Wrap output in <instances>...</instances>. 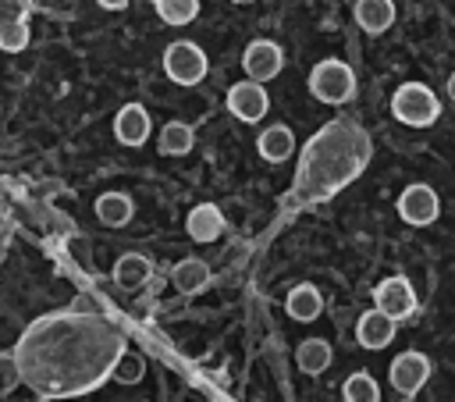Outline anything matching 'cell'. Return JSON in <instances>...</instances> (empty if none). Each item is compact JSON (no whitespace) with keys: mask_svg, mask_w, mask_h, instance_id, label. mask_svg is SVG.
Returning a JSON list of instances; mask_svg holds the SVG:
<instances>
[{"mask_svg":"<svg viewBox=\"0 0 455 402\" xmlns=\"http://www.w3.org/2000/svg\"><path fill=\"white\" fill-rule=\"evenodd\" d=\"M132 213H135V203H132L124 192H103V196L96 199V217H100V224H107V228H124V224L132 221Z\"/></svg>","mask_w":455,"mask_h":402,"instance_id":"obj_17","label":"cell"},{"mask_svg":"<svg viewBox=\"0 0 455 402\" xmlns=\"http://www.w3.org/2000/svg\"><path fill=\"white\" fill-rule=\"evenodd\" d=\"M25 46H28V21L25 18L0 25V50L4 53H21Z\"/></svg>","mask_w":455,"mask_h":402,"instance_id":"obj_22","label":"cell"},{"mask_svg":"<svg viewBox=\"0 0 455 402\" xmlns=\"http://www.w3.org/2000/svg\"><path fill=\"white\" fill-rule=\"evenodd\" d=\"M192 146H196L192 125H185V121H167V125L160 128V153H167V157H185Z\"/></svg>","mask_w":455,"mask_h":402,"instance_id":"obj_19","label":"cell"},{"mask_svg":"<svg viewBox=\"0 0 455 402\" xmlns=\"http://www.w3.org/2000/svg\"><path fill=\"white\" fill-rule=\"evenodd\" d=\"M153 4H156V0H153Z\"/></svg>","mask_w":455,"mask_h":402,"instance_id":"obj_29","label":"cell"},{"mask_svg":"<svg viewBox=\"0 0 455 402\" xmlns=\"http://www.w3.org/2000/svg\"><path fill=\"white\" fill-rule=\"evenodd\" d=\"M149 277H153L149 256H142V253H124V256H117V263H114V285H117V288L135 292V288H142Z\"/></svg>","mask_w":455,"mask_h":402,"instance_id":"obj_13","label":"cell"},{"mask_svg":"<svg viewBox=\"0 0 455 402\" xmlns=\"http://www.w3.org/2000/svg\"><path fill=\"white\" fill-rule=\"evenodd\" d=\"M284 310H288V317H291V320H299V324H309V320H316V317H320V310H323V299H320V292H316L309 281H302V285H295V288L288 292V299H284Z\"/></svg>","mask_w":455,"mask_h":402,"instance_id":"obj_16","label":"cell"},{"mask_svg":"<svg viewBox=\"0 0 455 402\" xmlns=\"http://www.w3.org/2000/svg\"><path fill=\"white\" fill-rule=\"evenodd\" d=\"M427 377H430V359H427L423 352L409 349V352H398V356L391 359L387 381H391V388H395L398 395L412 398V395H416V391L427 384Z\"/></svg>","mask_w":455,"mask_h":402,"instance_id":"obj_5","label":"cell"},{"mask_svg":"<svg viewBox=\"0 0 455 402\" xmlns=\"http://www.w3.org/2000/svg\"><path fill=\"white\" fill-rule=\"evenodd\" d=\"M341 395H345V402H377L380 398V388H377V381L366 370H355V374L345 377Z\"/></svg>","mask_w":455,"mask_h":402,"instance_id":"obj_20","label":"cell"},{"mask_svg":"<svg viewBox=\"0 0 455 402\" xmlns=\"http://www.w3.org/2000/svg\"><path fill=\"white\" fill-rule=\"evenodd\" d=\"M242 68H245L249 78L267 82L284 68V50L277 43H270V39H252L245 46V53H242Z\"/></svg>","mask_w":455,"mask_h":402,"instance_id":"obj_8","label":"cell"},{"mask_svg":"<svg viewBox=\"0 0 455 402\" xmlns=\"http://www.w3.org/2000/svg\"><path fill=\"white\" fill-rule=\"evenodd\" d=\"M309 92L320 103H345L355 92V75H352V68L345 60L327 57V60L313 64V71H309Z\"/></svg>","mask_w":455,"mask_h":402,"instance_id":"obj_2","label":"cell"},{"mask_svg":"<svg viewBox=\"0 0 455 402\" xmlns=\"http://www.w3.org/2000/svg\"><path fill=\"white\" fill-rule=\"evenodd\" d=\"M100 7H107V11H121V7H128V0H96Z\"/></svg>","mask_w":455,"mask_h":402,"instance_id":"obj_26","label":"cell"},{"mask_svg":"<svg viewBox=\"0 0 455 402\" xmlns=\"http://www.w3.org/2000/svg\"><path fill=\"white\" fill-rule=\"evenodd\" d=\"M295 363L302 374H323L331 366V345L323 338H306L295 349Z\"/></svg>","mask_w":455,"mask_h":402,"instance_id":"obj_18","label":"cell"},{"mask_svg":"<svg viewBox=\"0 0 455 402\" xmlns=\"http://www.w3.org/2000/svg\"><path fill=\"white\" fill-rule=\"evenodd\" d=\"M395 317H387L384 310H366L363 317H359V324H355V342L363 345V349H387L391 345V338H395Z\"/></svg>","mask_w":455,"mask_h":402,"instance_id":"obj_9","label":"cell"},{"mask_svg":"<svg viewBox=\"0 0 455 402\" xmlns=\"http://www.w3.org/2000/svg\"><path fill=\"white\" fill-rule=\"evenodd\" d=\"M142 374H146L142 356H135V352H121L117 356V363H114V381L117 384H139Z\"/></svg>","mask_w":455,"mask_h":402,"instance_id":"obj_23","label":"cell"},{"mask_svg":"<svg viewBox=\"0 0 455 402\" xmlns=\"http://www.w3.org/2000/svg\"><path fill=\"white\" fill-rule=\"evenodd\" d=\"M185 228H188V238H192V242H213V238H220V231H224V213H220L213 203H199V206L188 210Z\"/></svg>","mask_w":455,"mask_h":402,"instance_id":"obj_11","label":"cell"},{"mask_svg":"<svg viewBox=\"0 0 455 402\" xmlns=\"http://www.w3.org/2000/svg\"><path fill=\"white\" fill-rule=\"evenodd\" d=\"M355 21L370 36L387 32L395 21V0H355Z\"/></svg>","mask_w":455,"mask_h":402,"instance_id":"obj_15","label":"cell"},{"mask_svg":"<svg viewBox=\"0 0 455 402\" xmlns=\"http://www.w3.org/2000/svg\"><path fill=\"white\" fill-rule=\"evenodd\" d=\"M235 4H249V0H235Z\"/></svg>","mask_w":455,"mask_h":402,"instance_id":"obj_28","label":"cell"},{"mask_svg":"<svg viewBox=\"0 0 455 402\" xmlns=\"http://www.w3.org/2000/svg\"><path fill=\"white\" fill-rule=\"evenodd\" d=\"M171 277H174V288L181 295H196V292H203L210 285V263L199 260V256H185V260L174 263Z\"/></svg>","mask_w":455,"mask_h":402,"instance_id":"obj_14","label":"cell"},{"mask_svg":"<svg viewBox=\"0 0 455 402\" xmlns=\"http://www.w3.org/2000/svg\"><path fill=\"white\" fill-rule=\"evenodd\" d=\"M228 110H231L238 121L256 125V121L270 110V96H267L263 82H256V78H242V82H235V85L228 89Z\"/></svg>","mask_w":455,"mask_h":402,"instance_id":"obj_6","label":"cell"},{"mask_svg":"<svg viewBox=\"0 0 455 402\" xmlns=\"http://www.w3.org/2000/svg\"><path fill=\"white\" fill-rule=\"evenodd\" d=\"M444 89H448V96H451V103H455V71L448 75V85H444Z\"/></svg>","mask_w":455,"mask_h":402,"instance_id":"obj_27","label":"cell"},{"mask_svg":"<svg viewBox=\"0 0 455 402\" xmlns=\"http://www.w3.org/2000/svg\"><path fill=\"white\" fill-rule=\"evenodd\" d=\"M391 114L402 121V125H412V128H423V125H434L437 114H441V103H437V92L423 82H405L395 89L391 96Z\"/></svg>","mask_w":455,"mask_h":402,"instance_id":"obj_1","label":"cell"},{"mask_svg":"<svg viewBox=\"0 0 455 402\" xmlns=\"http://www.w3.org/2000/svg\"><path fill=\"white\" fill-rule=\"evenodd\" d=\"M156 14L167 25H188L199 14V0H156Z\"/></svg>","mask_w":455,"mask_h":402,"instance_id":"obj_21","label":"cell"},{"mask_svg":"<svg viewBox=\"0 0 455 402\" xmlns=\"http://www.w3.org/2000/svg\"><path fill=\"white\" fill-rule=\"evenodd\" d=\"M149 132H153V121H149V114H146L139 103H124V107L117 110V117H114V135H117V142H124V146H142V142L149 139Z\"/></svg>","mask_w":455,"mask_h":402,"instance_id":"obj_10","label":"cell"},{"mask_svg":"<svg viewBox=\"0 0 455 402\" xmlns=\"http://www.w3.org/2000/svg\"><path fill=\"white\" fill-rule=\"evenodd\" d=\"M28 11H32V0H0V25L28 18Z\"/></svg>","mask_w":455,"mask_h":402,"instance_id":"obj_24","label":"cell"},{"mask_svg":"<svg viewBox=\"0 0 455 402\" xmlns=\"http://www.w3.org/2000/svg\"><path fill=\"white\" fill-rule=\"evenodd\" d=\"M256 153H259L263 160H270V164H284V160L295 153V135H291V128H288V125H270V128H263L259 139H256Z\"/></svg>","mask_w":455,"mask_h":402,"instance_id":"obj_12","label":"cell"},{"mask_svg":"<svg viewBox=\"0 0 455 402\" xmlns=\"http://www.w3.org/2000/svg\"><path fill=\"white\" fill-rule=\"evenodd\" d=\"M14 377H18V374H14V363H11V359H0V391H7V388L14 384Z\"/></svg>","mask_w":455,"mask_h":402,"instance_id":"obj_25","label":"cell"},{"mask_svg":"<svg viewBox=\"0 0 455 402\" xmlns=\"http://www.w3.org/2000/svg\"><path fill=\"white\" fill-rule=\"evenodd\" d=\"M373 306L384 310V313L395 317V320H405V317L416 310V292H412V285H409L402 274H395V277H384V281L373 288Z\"/></svg>","mask_w":455,"mask_h":402,"instance_id":"obj_7","label":"cell"},{"mask_svg":"<svg viewBox=\"0 0 455 402\" xmlns=\"http://www.w3.org/2000/svg\"><path fill=\"white\" fill-rule=\"evenodd\" d=\"M437 213H441V203H437V192L430 185L416 181V185H405L402 189V196H398V217L405 224L427 228V224L437 221Z\"/></svg>","mask_w":455,"mask_h":402,"instance_id":"obj_4","label":"cell"},{"mask_svg":"<svg viewBox=\"0 0 455 402\" xmlns=\"http://www.w3.org/2000/svg\"><path fill=\"white\" fill-rule=\"evenodd\" d=\"M164 71H167V78L178 82V85H196V82L206 78L210 60H206V53H203L196 43L178 39V43H171V46L164 50Z\"/></svg>","mask_w":455,"mask_h":402,"instance_id":"obj_3","label":"cell"}]
</instances>
